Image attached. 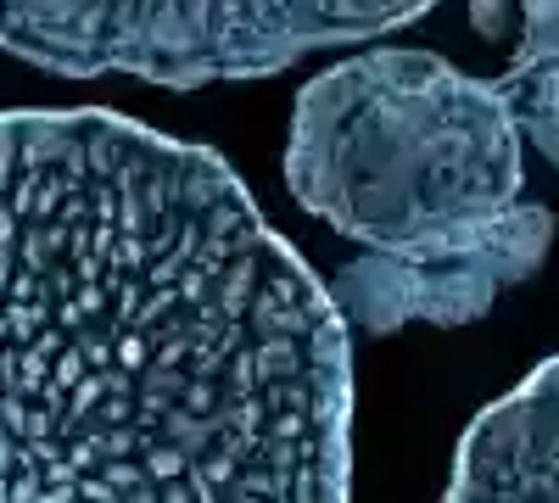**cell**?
<instances>
[{
	"mask_svg": "<svg viewBox=\"0 0 559 503\" xmlns=\"http://www.w3.org/2000/svg\"><path fill=\"white\" fill-rule=\"evenodd\" d=\"M347 319L218 152L0 112V503H347Z\"/></svg>",
	"mask_w": 559,
	"mask_h": 503,
	"instance_id": "cell-1",
	"label": "cell"
},
{
	"mask_svg": "<svg viewBox=\"0 0 559 503\" xmlns=\"http://www.w3.org/2000/svg\"><path fill=\"white\" fill-rule=\"evenodd\" d=\"M286 191L369 252L471 247L521 207L515 101L431 51L347 57L292 107Z\"/></svg>",
	"mask_w": 559,
	"mask_h": 503,
	"instance_id": "cell-2",
	"label": "cell"
},
{
	"mask_svg": "<svg viewBox=\"0 0 559 503\" xmlns=\"http://www.w3.org/2000/svg\"><path fill=\"white\" fill-rule=\"evenodd\" d=\"M437 0H0V51L62 79L202 89L269 79L324 45H358Z\"/></svg>",
	"mask_w": 559,
	"mask_h": 503,
	"instance_id": "cell-3",
	"label": "cell"
},
{
	"mask_svg": "<svg viewBox=\"0 0 559 503\" xmlns=\"http://www.w3.org/2000/svg\"><path fill=\"white\" fill-rule=\"evenodd\" d=\"M554 241V213L548 207H509L492 230L471 247H448L426 258H397V252H369L336 274V308L342 319L364 325L369 336H386L408 319L431 325H471L492 308L503 286L526 280L548 258Z\"/></svg>",
	"mask_w": 559,
	"mask_h": 503,
	"instance_id": "cell-4",
	"label": "cell"
},
{
	"mask_svg": "<svg viewBox=\"0 0 559 503\" xmlns=\"http://www.w3.org/2000/svg\"><path fill=\"white\" fill-rule=\"evenodd\" d=\"M442 503H559V358L471 420Z\"/></svg>",
	"mask_w": 559,
	"mask_h": 503,
	"instance_id": "cell-5",
	"label": "cell"
},
{
	"mask_svg": "<svg viewBox=\"0 0 559 503\" xmlns=\"http://www.w3.org/2000/svg\"><path fill=\"white\" fill-rule=\"evenodd\" d=\"M503 89L515 101L521 134L559 168V45H543V51H515V68L503 73Z\"/></svg>",
	"mask_w": 559,
	"mask_h": 503,
	"instance_id": "cell-6",
	"label": "cell"
},
{
	"mask_svg": "<svg viewBox=\"0 0 559 503\" xmlns=\"http://www.w3.org/2000/svg\"><path fill=\"white\" fill-rule=\"evenodd\" d=\"M521 17H526V34H521L526 51L559 45V0H521Z\"/></svg>",
	"mask_w": 559,
	"mask_h": 503,
	"instance_id": "cell-7",
	"label": "cell"
}]
</instances>
